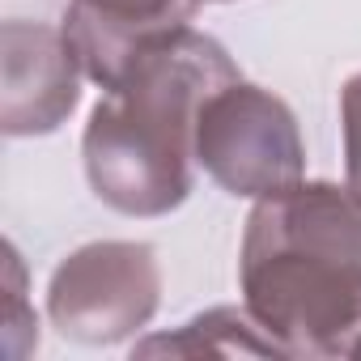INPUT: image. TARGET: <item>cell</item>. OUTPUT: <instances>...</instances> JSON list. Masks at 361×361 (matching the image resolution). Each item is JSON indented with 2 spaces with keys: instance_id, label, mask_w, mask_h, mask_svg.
Returning <instances> with one entry per match:
<instances>
[{
  "instance_id": "5",
  "label": "cell",
  "mask_w": 361,
  "mask_h": 361,
  "mask_svg": "<svg viewBox=\"0 0 361 361\" xmlns=\"http://www.w3.org/2000/svg\"><path fill=\"white\" fill-rule=\"evenodd\" d=\"M0 128L5 136H47L81 102V60L64 26L5 22L0 26Z\"/></svg>"
},
{
  "instance_id": "10",
  "label": "cell",
  "mask_w": 361,
  "mask_h": 361,
  "mask_svg": "<svg viewBox=\"0 0 361 361\" xmlns=\"http://www.w3.org/2000/svg\"><path fill=\"white\" fill-rule=\"evenodd\" d=\"M204 5H226V0H204Z\"/></svg>"
},
{
  "instance_id": "4",
  "label": "cell",
  "mask_w": 361,
  "mask_h": 361,
  "mask_svg": "<svg viewBox=\"0 0 361 361\" xmlns=\"http://www.w3.org/2000/svg\"><path fill=\"white\" fill-rule=\"evenodd\" d=\"M161 302V268L145 243H85L47 285V319L64 340L106 348L136 336Z\"/></svg>"
},
{
  "instance_id": "7",
  "label": "cell",
  "mask_w": 361,
  "mask_h": 361,
  "mask_svg": "<svg viewBox=\"0 0 361 361\" xmlns=\"http://www.w3.org/2000/svg\"><path fill=\"white\" fill-rule=\"evenodd\" d=\"M140 357L153 353H178V357H285L281 344L255 323V314L247 306H213L204 314H196L192 323H183L174 336H153L145 344H136Z\"/></svg>"
},
{
  "instance_id": "8",
  "label": "cell",
  "mask_w": 361,
  "mask_h": 361,
  "mask_svg": "<svg viewBox=\"0 0 361 361\" xmlns=\"http://www.w3.org/2000/svg\"><path fill=\"white\" fill-rule=\"evenodd\" d=\"M5 272H9V319H5V353L9 357H26L30 348H39V323L35 314H26V272H22V255L13 243H5Z\"/></svg>"
},
{
  "instance_id": "3",
  "label": "cell",
  "mask_w": 361,
  "mask_h": 361,
  "mask_svg": "<svg viewBox=\"0 0 361 361\" xmlns=\"http://www.w3.org/2000/svg\"><path fill=\"white\" fill-rule=\"evenodd\" d=\"M196 161L230 196L264 200L302 183L306 145L285 98L238 77L204 98L196 119Z\"/></svg>"
},
{
  "instance_id": "2",
  "label": "cell",
  "mask_w": 361,
  "mask_h": 361,
  "mask_svg": "<svg viewBox=\"0 0 361 361\" xmlns=\"http://www.w3.org/2000/svg\"><path fill=\"white\" fill-rule=\"evenodd\" d=\"M238 281L285 357H361V192L302 178L264 196L247 217Z\"/></svg>"
},
{
  "instance_id": "6",
  "label": "cell",
  "mask_w": 361,
  "mask_h": 361,
  "mask_svg": "<svg viewBox=\"0 0 361 361\" xmlns=\"http://www.w3.org/2000/svg\"><path fill=\"white\" fill-rule=\"evenodd\" d=\"M196 5L200 0H68L64 35L85 77L111 90L140 43L166 30H183Z\"/></svg>"
},
{
  "instance_id": "9",
  "label": "cell",
  "mask_w": 361,
  "mask_h": 361,
  "mask_svg": "<svg viewBox=\"0 0 361 361\" xmlns=\"http://www.w3.org/2000/svg\"><path fill=\"white\" fill-rule=\"evenodd\" d=\"M340 123H344V170L348 188L361 192V73L344 81L340 90Z\"/></svg>"
},
{
  "instance_id": "1",
  "label": "cell",
  "mask_w": 361,
  "mask_h": 361,
  "mask_svg": "<svg viewBox=\"0 0 361 361\" xmlns=\"http://www.w3.org/2000/svg\"><path fill=\"white\" fill-rule=\"evenodd\" d=\"M226 81L238 68L213 35L183 26L140 43L81 136L94 196L123 217L174 213L192 192L200 106Z\"/></svg>"
}]
</instances>
